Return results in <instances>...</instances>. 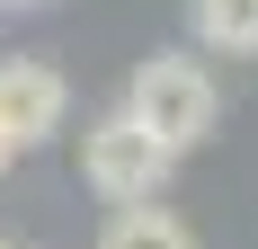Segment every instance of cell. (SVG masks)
<instances>
[{
	"label": "cell",
	"instance_id": "cell-1",
	"mask_svg": "<svg viewBox=\"0 0 258 249\" xmlns=\"http://www.w3.org/2000/svg\"><path fill=\"white\" fill-rule=\"evenodd\" d=\"M125 116L143 125L152 143L196 151L214 134V116H223V89H214V72L196 63V53H152V63L134 72V89H125Z\"/></svg>",
	"mask_w": 258,
	"mask_h": 249
},
{
	"label": "cell",
	"instance_id": "cell-2",
	"mask_svg": "<svg viewBox=\"0 0 258 249\" xmlns=\"http://www.w3.org/2000/svg\"><path fill=\"white\" fill-rule=\"evenodd\" d=\"M169 169H178V151L152 143L125 107H116V116H98L89 134H80V178H89L107 205H143V196H160V187H169Z\"/></svg>",
	"mask_w": 258,
	"mask_h": 249
},
{
	"label": "cell",
	"instance_id": "cell-3",
	"mask_svg": "<svg viewBox=\"0 0 258 249\" xmlns=\"http://www.w3.org/2000/svg\"><path fill=\"white\" fill-rule=\"evenodd\" d=\"M62 116H72V80L53 72V63H36V53H9L0 63V134H9V151L53 143Z\"/></svg>",
	"mask_w": 258,
	"mask_h": 249
},
{
	"label": "cell",
	"instance_id": "cell-4",
	"mask_svg": "<svg viewBox=\"0 0 258 249\" xmlns=\"http://www.w3.org/2000/svg\"><path fill=\"white\" fill-rule=\"evenodd\" d=\"M98 249H196V231H187L169 205H152V196H143V205H116V214H107Z\"/></svg>",
	"mask_w": 258,
	"mask_h": 249
},
{
	"label": "cell",
	"instance_id": "cell-5",
	"mask_svg": "<svg viewBox=\"0 0 258 249\" xmlns=\"http://www.w3.org/2000/svg\"><path fill=\"white\" fill-rule=\"evenodd\" d=\"M196 45L258 53V0H196Z\"/></svg>",
	"mask_w": 258,
	"mask_h": 249
},
{
	"label": "cell",
	"instance_id": "cell-6",
	"mask_svg": "<svg viewBox=\"0 0 258 249\" xmlns=\"http://www.w3.org/2000/svg\"><path fill=\"white\" fill-rule=\"evenodd\" d=\"M0 169H9V134H0Z\"/></svg>",
	"mask_w": 258,
	"mask_h": 249
},
{
	"label": "cell",
	"instance_id": "cell-7",
	"mask_svg": "<svg viewBox=\"0 0 258 249\" xmlns=\"http://www.w3.org/2000/svg\"><path fill=\"white\" fill-rule=\"evenodd\" d=\"M0 249H9V240H0Z\"/></svg>",
	"mask_w": 258,
	"mask_h": 249
}]
</instances>
